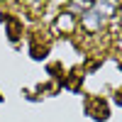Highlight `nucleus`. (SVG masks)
I'll return each instance as SVG.
<instances>
[{
    "label": "nucleus",
    "mask_w": 122,
    "mask_h": 122,
    "mask_svg": "<svg viewBox=\"0 0 122 122\" xmlns=\"http://www.w3.org/2000/svg\"><path fill=\"white\" fill-rule=\"evenodd\" d=\"M120 25H122V10H120Z\"/></svg>",
    "instance_id": "obj_3"
},
{
    "label": "nucleus",
    "mask_w": 122,
    "mask_h": 122,
    "mask_svg": "<svg viewBox=\"0 0 122 122\" xmlns=\"http://www.w3.org/2000/svg\"><path fill=\"white\" fill-rule=\"evenodd\" d=\"M56 27H59V29H64V32H73V29H76V17H73V15H68V12L59 15Z\"/></svg>",
    "instance_id": "obj_2"
},
{
    "label": "nucleus",
    "mask_w": 122,
    "mask_h": 122,
    "mask_svg": "<svg viewBox=\"0 0 122 122\" xmlns=\"http://www.w3.org/2000/svg\"><path fill=\"white\" fill-rule=\"evenodd\" d=\"M103 22H105V17L98 12L95 7H90L88 12L81 17V27L86 29L88 34H95V32H100V27H103Z\"/></svg>",
    "instance_id": "obj_1"
}]
</instances>
